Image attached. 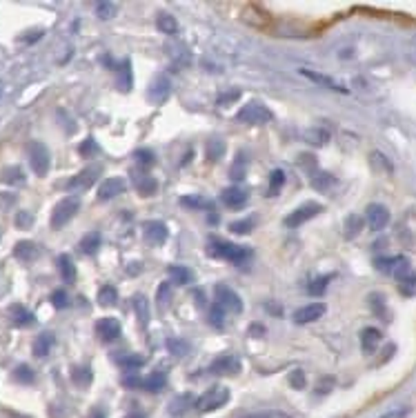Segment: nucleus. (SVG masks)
<instances>
[{"mask_svg": "<svg viewBox=\"0 0 416 418\" xmlns=\"http://www.w3.org/2000/svg\"><path fill=\"white\" fill-rule=\"evenodd\" d=\"M236 121L241 125H265L272 121V112L267 109L263 103H247L239 109V114H236Z\"/></svg>", "mask_w": 416, "mask_h": 418, "instance_id": "nucleus-1", "label": "nucleus"}, {"mask_svg": "<svg viewBox=\"0 0 416 418\" xmlns=\"http://www.w3.org/2000/svg\"><path fill=\"white\" fill-rule=\"evenodd\" d=\"M227 401H230V390H227V387H212V390H207L201 398H198L194 407H196V412L207 414V412L221 410Z\"/></svg>", "mask_w": 416, "mask_h": 418, "instance_id": "nucleus-2", "label": "nucleus"}, {"mask_svg": "<svg viewBox=\"0 0 416 418\" xmlns=\"http://www.w3.org/2000/svg\"><path fill=\"white\" fill-rule=\"evenodd\" d=\"M78 209H81V198H78V196L63 198V201L54 207V214H52V227H54V230H61V227H65L76 216Z\"/></svg>", "mask_w": 416, "mask_h": 418, "instance_id": "nucleus-3", "label": "nucleus"}, {"mask_svg": "<svg viewBox=\"0 0 416 418\" xmlns=\"http://www.w3.org/2000/svg\"><path fill=\"white\" fill-rule=\"evenodd\" d=\"M214 296H216V305H221L225 312H234V314H241V312H243V301H241V296L236 294V292L232 290V287H227V285H216Z\"/></svg>", "mask_w": 416, "mask_h": 418, "instance_id": "nucleus-4", "label": "nucleus"}, {"mask_svg": "<svg viewBox=\"0 0 416 418\" xmlns=\"http://www.w3.org/2000/svg\"><path fill=\"white\" fill-rule=\"evenodd\" d=\"M212 252L219 256V258L230 261V263H243V261H247V258L252 256V252L247 250V247L234 245V243H216Z\"/></svg>", "mask_w": 416, "mask_h": 418, "instance_id": "nucleus-5", "label": "nucleus"}, {"mask_svg": "<svg viewBox=\"0 0 416 418\" xmlns=\"http://www.w3.org/2000/svg\"><path fill=\"white\" fill-rule=\"evenodd\" d=\"M365 221H368L370 230L381 232L390 223V209L381 203H372V205H368V209H365Z\"/></svg>", "mask_w": 416, "mask_h": 418, "instance_id": "nucleus-6", "label": "nucleus"}, {"mask_svg": "<svg viewBox=\"0 0 416 418\" xmlns=\"http://www.w3.org/2000/svg\"><path fill=\"white\" fill-rule=\"evenodd\" d=\"M29 165L38 176H45L49 172V152L43 143L34 141L29 145Z\"/></svg>", "mask_w": 416, "mask_h": 418, "instance_id": "nucleus-7", "label": "nucleus"}, {"mask_svg": "<svg viewBox=\"0 0 416 418\" xmlns=\"http://www.w3.org/2000/svg\"><path fill=\"white\" fill-rule=\"evenodd\" d=\"M323 212V205L319 203H305L299 209H294L290 216H285V225L287 227H301L303 223H307L310 218H314L316 214Z\"/></svg>", "mask_w": 416, "mask_h": 418, "instance_id": "nucleus-8", "label": "nucleus"}, {"mask_svg": "<svg viewBox=\"0 0 416 418\" xmlns=\"http://www.w3.org/2000/svg\"><path fill=\"white\" fill-rule=\"evenodd\" d=\"M101 172H103V169L98 167V165L83 169V172H78V174L72 178V181L67 183V189H72V192H83V189H89V187H92V185L98 181Z\"/></svg>", "mask_w": 416, "mask_h": 418, "instance_id": "nucleus-9", "label": "nucleus"}, {"mask_svg": "<svg viewBox=\"0 0 416 418\" xmlns=\"http://www.w3.org/2000/svg\"><path fill=\"white\" fill-rule=\"evenodd\" d=\"M121 332H123L121 323H118L116 318H112V316H105V318H101V321L96 323V334L105 343L116 341V338L121 336Z\"/></svg>", "mask_w": 416, "mask_h": 418, "instance_id": "nucleus-10", "label": "nucleus"}, {"mask_svg": "<svg viewBox=\"0 0 416 418\" xmlns=\"http://www.w3.org/2000/svg\"><path fill=\"white\" fill-rule=\"evenodd\" d=\"M127 189V183L123 181V178H105V181L101 183V187H98V201H112V198L125 194Z\"/></svg>", "mask_w": 416, "mask_h": 418, "instance_id": "nucleus-11", "label": "nucleus"}, {"mask_svg": "<svg viewBox=\"0 0 416 418\" xmlns=\"http://www.w3.org/2000/svg\"><path fill=\"white\" fill-rule=\"evenodd\" d=\"M143 236H145V241L150 245L161 247L167 241V227L161 221H147L143 225Z\"/></svg>", "mask_w": 416, "mask_h": 418, "instance_id": "nucleus-12", "label": "nucleus"}, {"mask_svg": "<svg viewBox=\"0 0 416 418\" xmlns=\"http://www.w3.org/2000/svg\"><path fill=\"white\" fill-rule=\"evenodd\" d=\"M170 94H172V83H170V78L167 76H156L154 81H152V85H150V101H154L156 105H161V103H165L167 98H170Z\"/></svg>", "mask_w": 416, "mask_h": 418, "instance_id": "nucleus-13", "label": "nucleus"}, {"mask_svg": "<svg viewBox=\"0 0 416 418\" xmlns=\"http://www.w3.org/2000/svg\"><path fill=\"white\" fill-rule=\"evenodd\" d=\"M325 310H328V307H325L323 303H310V305H305V307H301V310L294 312V323H299V325L314 323L325 314Z\"/></svg>", "mask_w": 416, "mask_h": 418, "instance_id": "nucleus-14", "label": "nucleus"}, {"mask_svg": "<svg viewBox=\"0 0 416 418\" xmlns=\"http://www.w3.org/2000/svg\"><path fill=\"white\" fill-rule=\"evenodd\" d=\"M239 370H241V361L236 356H232V354H223V356H219L210 365V372L216 374V376H221V374H236Z\"/></svg>", "mask_w": 416, "mask_h": 418, "instance_id": "nucleus-15", "label": "nucleus"}, {"mask_svg": "<svg viewBox=\"0 0 416 418\" xmlns=\"http://www.w3.org/2000/svg\"><path fill=\"white\" fill-rule=\"evenodd\" d=\"M381 341H383V334H381V330H376V327H365L361 332V350L365 354H374L379 350Z\"/></svg>", "mask_w": 416, "mask_h": 418, "instance_id": "nucleus-16", "label": "nucleus"}, {"mask_svg": "<svg viewBox=\"0 0 416 418\" xmlns=\"http://www.w3.org/2000/svg\"><path fill=\"white\" fill-rule=\"evenodd\" d=\"M221 201L225 203V207H230V209H241L247 203V192L241 187H230L221 194Z\"/></svg>", "mask_w": 416, "mask_h": 418, "instance_id": "nucleus-17", "label": "nucleus"}, {"mask_svg": "<svg viewBox=\"0 0 416 418\" xmlns=\"http://www.w3.org/2000/svg\"><path fill=\"white\" fill-rule=\"evenodd\" d=\"M101 243H103L101 234H98V232H89L87 236L81 238V243H78V252L85 254V256H94L98 250H101Z\"/></svg>", "mask_w": 416, "mask_h": 418, "instance_id": "nucleus-18", "label": "nucleus"}, {"mask_svg": "<svg viewBox=\"0 0 416 418\" xmlns=\"http://www.w3.org/2000/svg\"><path fill=\"white\" fill-rule=\"evenodd\" d=\"M9 318H12V323L16 327H29L34 325V314L25 310L23 305H12L9 307Z\"/></svg>", "mask_w": 416, "mask_h": 418, "instance_id": "nucleus-19", "label": "nucleus"}, {"mask_svg": "<svg viewBox=\"0 0 416 418\" xmlns=\"http://www.w3.org/2000/svg\"><path fill=\"white\" fill-rule=\"evenodd\" d=\"M301 74H303L305 78H310V81H314V83H319V85H323V87L332 89V92H341V94H348V89H345V87H341V85L336 83V81H332V78L323 76V74L310 72V69H301Z\"/></svg>", "mask_w": 416, "mask_h": 418, "instance_id": "nucleus-20", "label": "nucleus"}, {"mask_svg": "<svg viewBox=\"0 0 416 418\" xmlns=\"http://www.w3.org/2000/svg\"><path fill=\"white\" fill-rule=\"evenodd\" d=\"M132 303H134V312H136L138 323L147 327V323H150V301H147L143 294H136Z\"/></svg>", "mask_w": 416, "mask_h": 418, "instance_id": "nucleus-21", "label": "nucleus"}, {"mask_svg": "<svg viewBox=\"0 0 416 418\" xmlns=\"http://www.w3.org/2000/svg\"><path fill=\"white\" fill-rule=\"evenodd\" d=\"M134 185L138 189V194H143V196H154L156 189H158L156 181L150 174H136L134 176Z\"/></svg>", "mask_w": 416, "mask_h": 418, "instance_id": "nucleus-22", "label": "nucleus"}, {"mask_svg": "<svg viewBox=\"0 0 416 418\" xmlns=\"http://www.w3.org/2000/svg\"><path fill=\"white\" fill-rule=\"evenodd\" d=\"M363 225H365V221H363V216H356V214H350L348 218H345V225H343V234H345V238H356L361 232H363Z\"/></svg>", "mask_w": 416, "mask_h": 418, "instance_id": "nucleus-23", "label": "nucleus"}, {"mask_svg": "<svg viewBox=\"0 0 416 418\" xmlns=\"http://www.w3.org/2000/svg\"><path fill=\"white\" fill-rule=\"evenodd\" d=\"M116 363L127 372H136V370H141V367L145 365V356H141V354H123V356L116 358Z\"/></svg>", "mask_w": 416, "mask_h": 418, "instance_id": "nucleus-24", "label": "nucleus"}, {"mask_svg": "<svg viewBox=\"0 0 416 418\" xmlns=\"http://www.w3.org/2000/svg\"><path fill=\"white\" fill-rule=\"evenodd\" d=\"M58 272H61L65 283H74L76 281V265L69 256H58Z\"/></svg>", "mask_w": 416, "mask_h": 418, "instance_id": "nucleus-25", "label": "nucleus"}, {"mask_svg": "<svg viewBox=\"0 0 416 418\" xmlns=\"http://www.w3.org/2000/svg\"><path fill=\"white\" fill-rule=\"evenodd\" d=\"M165 385H167V376L163 372H154L147 378H143V390L147 392H161L165 390Z\"/></svg>", "mask_w": 416, "mask_h": 418, "instance_id": "nucleus-26", "label": "nucleus"}, {"mask_svg": "<svg viewBox=\"0 0 416 418\" xmlns=\"http://www.w3.org/2000/svg\"><path fill=\"white\" fill-rule=\"evenodd\" d=\"M167 274H170L172 283H176V285H187V283H192V278H194V274L183 265H172L170 270H167Z\"/></svg>", "mask_w": 416, "mask_h": 418, "instance_id": "nucleus-27", "label": "nucleus"}, {"mask_svg": "<svg viewBox=\"0 0 416 418\" xmlns=\"http://www.w3.org/2000/svg\"><path fill=\"white\" fill-rule=\"evenodd\" d=\"M156 27L161 29L163 34H167V36H174L176 32H178V21L172 16V14H158V18H156Z\"/></svg>", "mask_w": 416, "mask_h": 418, "instance_id": "nucleus-28", "label": "nucleus"}, {"mask_svg": "<svg viewBox=\"0 0 416 418\" xmlns=\"http://www.w3.org/2000/svg\"><path fill=\"white\" fill-rule=\"evenodd\" d=\"M14 254H16V258H21V261L29 263V261H34V258H38V247L34 243H29V241H23V243L16 245Z\"/></svg>", "mask_w": 416, "mask_h": 418, "instance_id": "nucleus-29", "label": "nucleus"}, {"mask_svg": "<svg viewBox=\"0 0 416 418\" xmlns=\"http://www.w3.org/2000/svg\"><path fill=\"white\" fill-rule=\"evenodd\" d=\"M52 347H54V334H41L34 341V354L38 358H43V356L49 354V350H52Z\"/></svg>", "mask_w": 416, "mask_h": 418, "instance_id": "nucleus-30", "label": "nucleus"}, {"mask_svg": "<svg viewBox=\"0 0 416 418\" xmlns=\"http://www.w3.org/2000/svg\"><path fill=\"white\" fill-rule=\"evenodd\" d=\"M116 301H118V292H116V287H112V285H103L101 290H98V305H103V307H114Z\"/></svg>", "mask_w": 416, "mask_h": 418, "instance_id": "nucleus-31", "label": "nucleus"}, {"mask_svg": "<svg viewBox=\"0 0 416 418\" xmlns=\"http://www.w3.org/2000/svg\"><path fill=\"white\" fill-rule=\"evenodd\" d=\"M336 183V178L328 172H319L312 176V187L319 189V192H328V189Z\"/></svg>", "mask_w": 416, "mask_h": 418, "instance_id": "nucleus-32", "label": "nucleus"}, {"mask_svg": "<svg viewBox=\"0 0 416 418\" xmlns=\"http://www.w3.org/2000/svg\"><path fill=\"white\" fill-rule=\"evenodd\" d=\"M283 185H285L283 169H274V172L270 174V187H267V196H276L283 189Z\"/></svg>", "mask_w": 416, "mask_h": 418, "instance_id": "nucleus-33", "label": "nucleus"}, {"mask_svg": "<svg viewBox=\"0 0 416 418\" xmlns=\"http://www.w3.org/2000/svg\"><path fill=\"white\" fill-rule=\"evenodd\" d=\"M118 87H121L123 92H130L132 89V65H130V61H125L123 67L118 69Z\"/></svg>", "mask_w": 416, "mask_h": 418, "instance_id": "nucleus-34", "label": "nucleus"}, {"mask_svg": "<svg viewBox=\"0 0 416 418\" xmlns=\"http://www.w3.org/2000/svg\"><path fill=\"white\" fill-rule=\"evenodd\" d=\"M305 141L312 145H325L330 141V134H328V129L316 127V129H310V132H305Z\"/></svg>", "mask_w": 416, "mask_h": 418, "instance_id": "nucleus-35", "label": "nucleus"}, {"mask_svg": "<svg viewBox=\"0 0 416 418\" xmlns=\"http://www.w3.org/2000/svg\"><path fill=\"white\" fill-rule=\"evenodd\" d=\"M370 307L376 316L388 321V307H385V298L381 294H370Z\"/></svg>", "mask_w": 416, "mask_h": 418, "instance_id": "nucleus-36", "label": "nucleus"}, {"mask_svg": "<svg viewBox=\"0 0 416 418\" xmlns=\"http://www.w3.org/2000/svg\"><path fill=\"white\" fill-rule=\"evenodd\" d=\"M3 181L7 185H23L25 183V174L21 167H7L3 172Z\"/></svg>", "mask_w": 416, "mask_h": 418, "instance_id": "nucleus-37", "label": "nucleus"}, {"mask_svg": "<svg viewBox=\"0 0 416 418\" xmlns=\"http://www.w3.org/2000/svg\"><path fill=\"white\" fill-rule=\"evenodd\" d=\"M72 381L81 387H87L89 383H92V370H89V367H74Z\"/></svg>", "mask_w": 416, "mask_h": 418, "instance_id": "nucleus-38", "label": "nucleus"}, {"mask_svg": "<svg viewBox=\"0 0 416 418\" xmlns=\"http://www.w3.org/2000/svg\"><path fill=\"white\" fill-rule=\"evenodd\" d=\"M330 281H332V274H328V276H321V278H316V281H312V285L307 287V292H310L312 296H321V294H325V290H328Z\"/></svg>", "mask_w": 416, "mask_h": 418, "instance_id": "nucleus-39", "label": "nucleus"}, {"mask_svg": "<svg viewBox=\"0 0 416 418\" xmlns=\"http://www.w3.org/2000/svg\"><path fill=\"white\" fill-rule=\"evenodd\" d=\"M210 323L216 327V330H221V327H225V310L221 305H212L210 307Z\"/></svg>", "mask_w": 416, "mask_h": 418, "instance_id": "nucleus-40", "label": "nucleus"}, {"mask_svg": "<svg viewBox=\"0 0 416 418\" xmlns=\"http://www.w3.org/2000/svg\"><path fill=\"white\" fill-rule=\"evenodd\" d=\"M96 14H98V18H103V21H110V18H114L118 14V5L116 3H98Z\"/></svg>", "mask_w": 416, "mask_h": 418, "instance_id": "nucleus-41", "label": "nucleus"}, {"mask_svg": "<svg viewBox=\"0 0 416 418\" xmlns=\"http://www.w3.org/2000/svg\"><path fill=\"white\" fill-rule=\"evenodd\" d=\"M170 54H172V58H174V63L181 65V67H185V65L192 63V56H190V52H187L183 45H178L174 52H170Z\"/></svg>", "mask_w": 416, "mask_h": 418, "instance_id": "nucleus-42", "label": "nucleus"}, {"mask_svg": "<svg viewBox=\"0 0 416 418\" xmlns=\"http://www.w3.org/2000/svg\"><path fill=\"white\" fill-rule=\"evenodd\" d=\"M225 154V145L221 143V141H210L207 143V158H210V161H219V158Z\"/></svg>", "mask_w": 416, "mask_h": 418, "instance_id": "nucleus-43", "label": "nucleus"}, {"mask_svg": "<svg viewBox=\"0 0 416 418\" xmlns=\"http://www.w3.org/2000/svg\"><path fill=\"white\" fill-rule=\"evenodd\" d=\"M190 405H192V396H178L174 403H170V412L172 414H185Z\"/></svg>", "mask_w": 416, "mask_h": 418, "instance_id": "nucleus-44", "label": "nucleus"}, {"mask_svg": "<svg viewBox=\"0 0 416 418\" xmlns=\"http://www.w3.org/2000/svg\"><path fill=\"white\" fill-rule=\"evenodd\" d=\"M134 158H136V163L143 165V167H150V165L156 163V156H154V152H150V149H138V152L134 154Z\"/></svg>", "mask_w": 416, "mask_h": 418, "instance_id": "nucleus-45", "label": "nucleus"}, {"mask_svg": "<svg viewBox=\"0 0 416 418\" xmlns=\"http://www.w3.org/2000/svg\"><path fill=\"white\" fill-rule=\"evenodd\" d=\"M14 378L18 383H32L34 381V372H32V367H27V365H21L18 370L14 372Z\"/></svg>", "mask_w": 416, "mask_h": 418, "instance_id": "nucleus-46", "label": "nucleus"}, {"mask_svg": "<svg viewBox=\"0 0 416 418\" xmlns=\"http://www.w3.org/2000/svg\"><path fill=\"white\" fill-rule=\"evenodd\" d=\"M252 227H254V221H250V218H245V221H236V223H232V225H230V230H232L234 234H250V232H252Z\"/></svg>", "mask_w": 416, "mask_h": 418, "instance_id": "nucleus-47", "label": "nucleus"}, {"mask_svg": "<svg viewBox=\"0 0 416 418\" xmlns=\"http://www.w3.org/2000/svg\"><path fill=\"white\" fill-rule=\"evenodd\" d=\"M394 263H396V256H394V258H376V261H374L376 270L383 272V274H392Z\"/></svg>", "mask_w": 416, "mask_h": 418, "instance_id": "nucleus-48", "label": "nucleus"}, {"mask_svg": "<svg viewBox=\"0 0 416 418\" xmlns=\"http://www.w3.org/2000/svg\"><path fill=\"white\" fill-rule=\"evenodd\" d=\"M123 385H125V387H130V390H136V387H141V390H143V378L138 376L136 372H132L130 376H125V378H123Z\"/></svg>", "mask_w": 416, "mask_h": 418, "instance_id": "nucleus-49", "label": "nucleus"}, {"mask_svg": "<svg viewBox=\"0 0 416 418\" xmlns=\"http://www.w3.org/2000/svg\"><path fill=\"white\" fill-rule=\"evenodd\" d=\"M305 374L301 372V370H294L292 374H290V385L292 387H296V390H303V387H305Z\"/></svg>", "mask_w": 416, "mask_h": 418, "instance_id": "nucleus-50", "label": "nucleus"}, {"mask_svg": "<svg viewBox=\"0 0 416 418\" xmlns=\"http://www.w3.org/2000/svg\"><path fill=\"white\" fill-rule=\"evenodd\" d=\"M81 154L83 156H96L98 154V145H96L94 138H87V141L81 145Z\"/></svg>", "mask_w": 416, "mask_h": 418, "instance_id": "nucleus-51", "label": "nucleus"}, {"mask_svg": "<svg viewBox=\"0 0 416 418\" xmlns=\"http://www.w3.org/2000/svg\"><path fill=\"white\" fill-rule=\"evenodd\" d=\"M52 303L58 307V310H63V307H67V305H69V298H67V294H65L63 290H58V292H54V294H52Z\"/></svg>", "mask_w": 416, "mask_h": 418, "instance_id": "nucleus-52", "label": "nucleus"}, {"mask_svg": "<svg viewBox=\"0 0 416 418\" xmlns=\"http://www.w3.org/2000/svg\"><path fill=\"white\" fill-rule=\"evenodd\" d=\"M401 292L403 294H410V296L416 292V276L410 274L408 278H405V281H401Z\"/></svg>", "mask_w": 416, "mask_h": 418, "instance_id": "nucleus-53", "label": "nucleus"}, {"mask_svg": "<svg viewBox=\"0 0 416 418\" xmlns=\"http://www.w3.org/2000/svg\"><path fill=\"white\" fill-rule=\"evenodd\" d=\"M167 301H172V292H170V285H161V290H158V305L165 307Z\"/></svg>", "mask_w": 416, "mask_h": 418, "instance_id": "nucleus-54", "label": "nucleus"}, {"mask_svg": "<svg viewBox=\"0 0 416 418\" xmlns=\"http://www.w3.org/2000/svg\"><path fill=\"white\" fill-rule=\"evenodd\" d=\"M32 223H34V216L29 214V212H21V214L16 216V225L23 227V230H27V227L32 225Z\"/></svg>", "mask_w": 416, "mask_h": 418, "instance_id": "nucleus-55", "label": "nucleus"}, {"mask_svg": "<svg viewBox=\"0 0 416 418\" xmlns=\"http://www.w3.org/2000/svg\"><path fill=\"white\" fill-rule=\"evenodd\" d=\"M181 205H185V207H192V209H198V207H210V203H205V201H201V198H181Z\"/></svg>", "mask_w": 416, "mask_h": 418, "instance_id": "nucleus-56", "label": "nucleus"}, {"mask_svg": "<svg viewBox=\"0 0 416 418\" xmlns=\"http://www.w3.org/2000/svg\"><path fill=\"white\" fill-rule=\"evenodd\" d=\"M167 347L174 352V354H178V356H183L185 352H187V345L185 343H181V341H176V338H172L170 343H167Z\"/></svg>", "mask_w": 416, "mask_h": 418, "instance_id": "nucleus-57", "label": "nucleus"}, {"mask_svg": "<svg viewBox=\"0 0 416 418\" xmlns=\"http://www.w3.org/2000/svg\"><path fill=\"white\" fill-rule=\"evenodd\" d=\"M408 407H396V410H392V412H388V414H383L381 418H405L408 416Z\"/></svg>", "mask_w": 416, "mask_h": 418, "instance_id": "nucleus-58", "label": "nucleus"}, {"mask_svg": "<svg viewBox=\"0 0 416 418\" xmlns=\"http://www.w3.org/2000/svg\"><path fill=\"white\" fill-rule=\"evenodd\" d=\"M243 418H285V416H276V414H267V412H261V414H247V416H243Z\"/></svg>", "mask_w": 416, "mask_h": 418, "instance_id": "nucleus-59", "label": "nucleus"}, {"mask_svg": "<svg viewBox=\"0 0 416 418\" xmlns=\"http://www.w3.org/2000/svg\"><path fill=\"white\" fill-rule=\"evenodd\" d=\"M239 96H241L239 92H232L230 96H221V98H219V105H223V103H230V101H236V98H239Z\"/></svg>", "mask_w": 416, "mask_h": 418, "instance_id": "nucleus-60", "label": "nucleus"}, {"mask_svg": "<svg viewBox=\"0 0 416 418\" xmlns=\"http://www.w3.org/2000/svg\"><path fill=\"white\" fill-rule=\"evenodd\" d=\"M94 418H105V414L103 412H94Z\"/></svg>", "mask_w": 416, "mask_h": 418, "instance_id": "nucleus-61", "label": "nucleus"}, {"mask_svg": "<svg viewBox=\"0 0 416 418\" xmlns=\"http://www.w3.org/2000/svg\"><path fill=\"white\" fill-rule=\"evenodd\" d=\"M127 418H145V416H143V414H130Z\"/></svg>", "mask_w": 416, "mask_h": 418, "instance_id": "nucleus-62", "label": "nucleus"}]
</instances>
